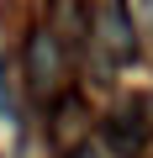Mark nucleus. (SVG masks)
I'll use <instances>...</instances> for the list:
<instances>
[{"label": "nucleus", "mask_w": 153, "mask_h": 158, "mask_svg": "<svg viewBox=\"0 0 153 158\" xmlns=\"http://www.w3.org/2000/svg\"><path fill=\"white\" fill-rule=\"evenodd\" d=\"M69 158H100V148H95V142H79V148H74Z\"/></svg>", "instance_id": "4"}, {"label": "nucleus", "mask_w": 153, "mask_h": 158, "mask_svg": "<svg viewBox=\"0 0 153 158\" xmlns=\"http://www.w3.org/2000/svg\"><path fill=\"white\" fill-rule=\"evenodd\" d=\"M100 137H106V148H111L116 158H137V153H142V127H137V116H111V121L100 127Z\"/></svg>", "instance_id": "2"}, {"label": "nucleus", "mask_w": 153, "mask_h": 158, "mask_svg": "<svg viewBox=\"0 0 153 158\" xmlns=\"http://www.w3.org/2000/svg\"><path fill=\"white\" fill-rule=\"evenodd\" d=\"M6 100H11V90H6V58H0V111H6Z\"/></svg>", "instance_id": "5"}, {"label": "nucleus", "mask_w": 153, "mask_h": 158, "mask_svg": "<svg viewBox=\"0 0 153 158\" xmlns=\"http://www.w3.org/2000/svg\"><path fill=\"white\" fill-rule=\"evenodd\" d=\"M27 74H32V85H53L58 79V42H53V32H32V42H27Z\"/></svg>", "instance_id": "1"}, {"label": "nucleus", "mask_w": 153, "mask_h": 158, "mask_svg": "<svg viewBox=\"0 0 153 158\" xmlns=\"http://www.w3.org/2000/svg\"><path fill=\"white\" fill-rule=\"evenodd\" d=\"M100 37H106V48L116 53V58H127L137 42H132V27H127V16H121V6H106L100 11Z\"/></svg>", "instance_id": "3"}]
</instances>
